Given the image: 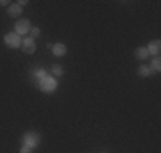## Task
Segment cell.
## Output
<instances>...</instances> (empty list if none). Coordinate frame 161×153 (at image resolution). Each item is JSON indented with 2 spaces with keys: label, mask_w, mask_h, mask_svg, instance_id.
I'll use <instances>...</instances> for the list:
<instances>
[{
  "label": "cell",
  "mask_w": 161,
  "mask_h": 153,
  "mask_svg": "<svg viewBox=\"0 0 161 153\" xmlns=\"http://www.w3.org/2000/svg\"><path fill=\"white\" fill-rule=\"evenodd\" d=\"M41 144V135L38 132H25L22 135V146H27L31 150H34Z\"/></svg>",
  "instance_id": "1"
},
{
  "label": "cell",
  "mask_w": 161,
  "mask_h": 153,
  "mask_svg": "<svg viewBox=\"0 0 161 153\" xmlns=\"http://www.w3.org/2000/svg\"><path fill=\"white\" fill-rule=\"evenodd\" d=\"M58 79H56V77H52V75H47L45 79H41L40 80V84H38V87H40L41 91H43V93H48V94H50V93H54V91L58 89Z\"/></svg>",
  "instance_id": "2"
},
{
  "label": "cell",
  "mask_w": 161,
  "mask_h": 153,
  "mask_svg": "<svg viewBox=\"0 0 161 153\" xmlns=\"http://www.w3.org/2000/svg\"><path fill=\"white\" fill-rule=\"evenodd\" d=\"M4 45L7 46V48H13V50H16V48H20L22 46V38L13 30V32H7L6 36H4Z\"/></svg>",
  "instance_id": "3"
},
{
  "label": "cell",
  "mask_w": 161,
  "mask_h": 153,
  "mask_svg": "<svg viewBox=\"0 0 161 153\" xmlns=\"http://www.w3.org/2000/svg\"><path fill=\"white\" fill-rule=\"evenodd\" d=\"M31 22L27 20V18H20V20H16V23H14V32H16L20 38H25V36L29 34L31 30Z\"/></svg>",
  "instance_id": "4"
},
{
  "label": "cell",
  "mask_w": 161,
  "mask_h": 153,
  "mask_svg": "<svg viewBox=\"0 0 161 153\" xmlns=\"http://www.w3.org/2000/svg\"><path fill=\"white\" fill-rule=\"evenodd\" d=\"M20 50L23 52V54H27V55H32L36 52V41L32 39V38H22V46H20Z\"/></svg>",
  "instance_id": "5"
},
{
  "label": "cell",
  "mask_w": 161,
  "mask_h": 153,
  "mask_svg": "<svg viewBox=\"0 0 161 153\" xmlns=\"http://www.w3.org/2000/svg\"><path fill=\"white\" fill-rule=\"evenodd\" d=\"M145 48H147V52H149L150 57H159V54H161V39H152Z\"/></svg>",
  "instance_id": "6"
},
{
  "label": "cell",
  "mask_w": 161,
  "mask_h": 153,
  "mask_svg": "<svg viewBox=\"0 0 161 153\" xmlns=\"http://www.w3.org/2000/svg\"><path fill=\"white\" fill-rule=\"evenodd\" d=\"M22 13H23V7L20 6L18 2H13L11 6L7 7V16H11V18L20 20V18H22Z\"/></svg>",
  "instance_id": "7"
},
{
  "label": "cell",
  "mask_w": 161,
  "mask_h": 153,
  "mask_svg": "<svg viewBox=\"0 0 161 153\" xmlns=\"http://www.w3.org/2000/svg\"><path fill=\"white\" fill-rule=\"evenodd\" d=\"M52 54L56 57H64L66 55V45L64 43H54L52 45Z\"/></svg>",
  "instance_id": "8"
},
{
  "label": "cell",
  "mask_w": 161,
  "mask_h": 153,
  "mask_svg": "<svg viewBox=\"0 0 161 153\" xmlns=\"http://www.w3.org/2000/svg\"><path fill=\"white\" fill-rule=\"evenodd\" d=\"M134 57H136L138 61H142V63H143V61H147L150 55H149V52H147V48H145V46H138V48L134 50Z\"/></svg>",
  "instance_id": "9"
},
{
  "label": "cell",
  "mask_w": 161,
  "mask_h": 153,
  "mask_svg": "<svg viewBox=\"0 0 161 153\" xmlns=\"http://www.w3.org/2000/svg\"><path fill=\"white\" fill-rule=\"evenodd\" d=\"M152 73V71H150L149 69V66H147V64H140L138 66V69H136V75H138V77H142V79H145V77H149V75Z\"/></svg>",
  "instance_id": "10"
},
{
  "label": "cell",
  "mask_w": 161,
  "mask_h": 153,
  "mask_svg": "<svg viewBox=\"0 0 161 153\" xmlns=\"http://www.w3.org/2000/svg\"><path fill=\"white\" fill-rule=\"evenodd\" d=\"M149 69L150 71H158V73H159L161 71V59L159 57H152V61H150V64H149Z\"/></svg>",
  "instance_id": "11"
},
{
  "label": "cell",
  "mask_w": 161,
  "mask_h": 153,
  "mask_svg": "<svg viewBox=\"0 0 161 153\" xmlns=\"http://www.w3.org/2000/svg\"><path fill=\"white\" fill-rule=\"evenodd\" d=\"M61 75H64V68L61 64H54L52 66V77H61Z\"/></svg>",
  "instance_id": "12"
},
{
  "label": "cell",
  "mask_w": 161,
  "mask_h": 153,
  "mask_svg": "<svg viewBox=\"0 0 161 153\" xmlns=\"http://www.w3.org/2000/svg\"><path fill=\"white\" fill-rule=\"evenodd\" d=\"M29 38H32V39H38L40 38V28L38 27H31V30H29Z\"/></svg>",
  "instance_id": "13"
},
{
  "label": "cell",
  "mask_w": 161,
  "mask_h": 153,
  "mask_svg": "<svg viewBox=\"0 0 161 153\" xmlns=\"http://www.w3.org/2000/svg\"><path fill=\"white\" fill-rule=\"evenodd\" d=\"M34 77L38 79V82H40L41 79H45V77H47V71H45V69H36V71H34Z\"/></svg>",
  "instance_id": "14"
},
{
  "label": "cell",
  "mask_w": 161,
  "mask_h": 153,
  "mask_svg": "<svg viewBox=\"0 0 161 153\" xmlns=\"http://www.w3.org/2000/svg\"><path fill=\"white\" fill-rule=\"evenodd\" d=\"M20 153H32V150L27 148V146H22V148H20Z\"/></svg>",
  "instance_id": "15"
},
{
  "label": "cell",
  "mask_w": 161,
  "mask_h": 153,
  "mask_svg": "<svg viewBox=\"0 0 161 153\" xmlns=\"http://www.w3.org/2000/svg\"><path fill=\"white\" fill-rule=\"evenodd\" d=\"M11 4H13V2H7V0H0V6H2V7H9Z\"/></svg>",
  "instance_id": "16"
}]
</instances>
